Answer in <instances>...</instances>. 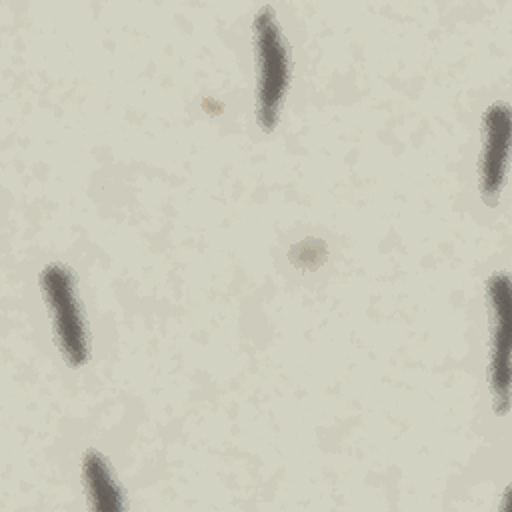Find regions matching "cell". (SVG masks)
<instances>
[{
    "label": "cell",
    "mask_w": 512,
    "mask_h": 512,
    "mask_svg": "<svg viewBox=\"0 0 512 512\" xmlns=\"http://www.w3.org/2000/svg\"><path fill=\"white\" fill-rule=\"evenodd\" d=\"M254 62V120L264 134L276 132L294 78L292 48L274 6H260L250 24Z\"/></svg>",
    "instance_id": "1"
},
{
    "label": "cell",
    "mask_w": 512,
    "mask_h": 512,
    "mask_svg": "<svg viewBox=\"0 0 512 512\" xmlns=\"http://www.w3.org/2000/svg\"><path fill=\"white\" fill-rule=\"evenodd\" d=\"M38 290L60 360L80 370L92 360V330L74 268L62 260L46 262L38 272Z\"/></svg>",
    "instance_id": "2"
},
{
    "label": "cell",
    "mask_w": 512,
    "mask_h": 512,
    "mask_svg": "<svg viewBox=\"0 0 512 512\" xmlns=\"http://www.w3.org/2000/svg\"><path fill=\"white\" fill-rule=\"evenodd\" d=\"M484 306L488 318L486 386L492 412L504 418L510 410V278L506 270L488 274Z\"/></svg>",
    "instance_id": "3"
},
{
    "label": "cell",
    "mask_w": 512,
    "mask_h": 512,
    "mask_svg": "<svg viewBox=\"0 0 512 512\" xmlns=\"http://www.w3.org/2000/svg\"><path fill=\"white\" fill-rule=\"evenodd\" d=\"M512 138V116L506 100H492L480 122V148L476 158V188L482 202L490 208L500 204L508 178Z\"/></svg>",
    "instance_id": "4"
},
{
    "label": "cell",
    "mask_w": 512,
    "mask_h": 512,
    "mask_svg": "<svg viewBox=\"0 0 512 512\" xmlns=\"http://www.w3.org/2000/svg\"><path fill=\"white\" fill-rule=\"evenodd\" d=\"M80 482L90 508L102 512L124 510L126 490L110 462V458L98 448H86L80 456Z\"/></svg>",
    "instance_id": "5"
}]
</instances>
